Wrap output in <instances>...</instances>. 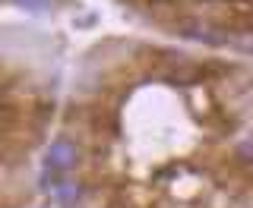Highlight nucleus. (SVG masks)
<instances>
[{"label":"nucleus","instance_id":"f257e3e1","mask_svg":"<svg viewBox=\"0 0 253 208\" xmlns=\"http://www.w3.org/2000/svg\"><path fill=\"white\" fill-rule=\"evenodd\" d=\"M73 161H76V145L73 142H67V139L51 142V148H47V164L57 167V171H67Z\"/></svg>","mask_w":253,"mask_h":208},{"label":"nucleus","instance_id":"f03ea898","mask_svg":"<svg viewBox=\"0 0 253 208\" xmlns=\"http://www.w3.org/2000/svg\"><path fill=\"white\" fill-rule=\"evenodd\" d=\"M16 6H26V10H35V13H42L47 10V0H13Z\"/></svg>","mask_w":253,"mask_h":208}]
</instances>
